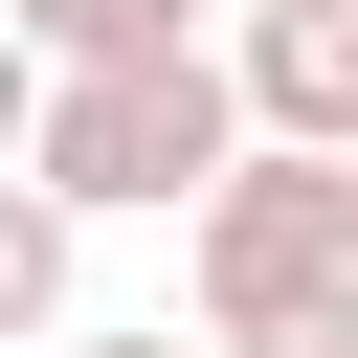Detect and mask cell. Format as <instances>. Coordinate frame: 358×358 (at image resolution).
<instances>
[{"label": "cell", "mask_w": 358, "mask_h": 358, "mask_svg": "<svg viewBox=\"0 0 358 358\" xmlns=\"http://www.w3.org/2000/svg\"><path fill=\"white\" fill-rule=\"evenodd\" d=\"M224 157H246V90H224L201 22H179V45H90V67H45V112H22V179H45L67 224H179Z\"/></svg>", "instance_id": "6da1fadb"}, {"label": "cell", "mask_w": 358, "mask_h": 358, "mask_svg": "<svg viewBox=\"0 0 358 358\" xmlns=\"http://www.w3.org/2000/svg\"><path fill=\"white\" fill-rule=\"evenodd\" d=\"M336 268H358V201H336L313 134H246V157L179 201V291H201V336H224V313H291V291H336Z\"/></svg>", "instance_id": "7a4b0ae2"}, {"label": "cell", "mask_w": 358, "mask_h": 358, "mask_svg": "<svg viewBox=\"0 0 358 358\" xmlns=\"http://www.w3.org/2000/svg\"><path fill=\"white\" fill-rule=\"evenodd\" d=\"M224 90H246V134H358V0H224Z\"/></svg>", "instance_id": "3957f363"}, {"label": "cell", "mask_w": 358, "mask_h": 358, "mask_svg": "<svg viewBox=\"0 0 358 358\" xmlns=\"http://www.w3.org/2000/svg\"><path fill=\"white\" fill-rule=\"evenodd\" d=\"M67 246H90V224H67V201L0 157V336H67Z\"/></svg>", "instance_id": "277c9868"}, {"label": "cell", "mask_w": 358, "mask_h": 358, "mask_svg": "<svg viewBox=\"0 0 358 358\" xmlns=\"http://www.w3.org/2000/svg\"><path fill=\"white\" fill-rule=\"evenodd\" d=\"M0 22H22V45H45V67H90V45H179V22H201V0H0Z\"/></svg>", "instance_id": "5b68a950"}, {"label": "cell", "mask_w": 358, "mask_h": 358, "mask_svg": "<svg viewBox=\"0 0 358 358\" xmlns=\"http://www.w3.org/2000/svg\"><path fill=\"white\" fill-rule=\"evenodd\" d=\"M224 358H358V268H336V291H291V313H224Z\"/></svg>", "instance_id": "8992f818"}, {"label": "cell", "mask_w": 358, "mask_h": 358, "mask_svg": "<svg viewBox=\"0 0 358 358\" xmlns=\"http://www.w3.org/2000/svg\"><path fill=\"white\" fill-rule=\"evenodd\" d=\"M45 358H224V336H179V313H67Z\"/></svg>", "instance_id": "52a82bcc"}, {"label": "cell", "mask_w": 358, "mask_h": 358, "mask_svg": "<svg viewBox=\"0 0 358 358\" xmlns=\"http://www.w3.org/2000/svg\"><path fill=\"white\" fill-rule=\"evenodd\" d=\"M22 112H45V45H22V22H0V157H22Z\"/></svg>", "instance_id": "ba28073f"}, {"label": "cell", "mask_w": 358, "mask_h": 358, "mask_svg": "<svg viewBox=\"0 0 358 358\" xmlns=\"http://www.w3.org/2000/svg\"><path fill=\"white\" fill-rule=\"evenodd\" d=\"M336 201H358V134H336Z\"/></svg>", "instance_id": "9c48e42d"}]
</instances>
